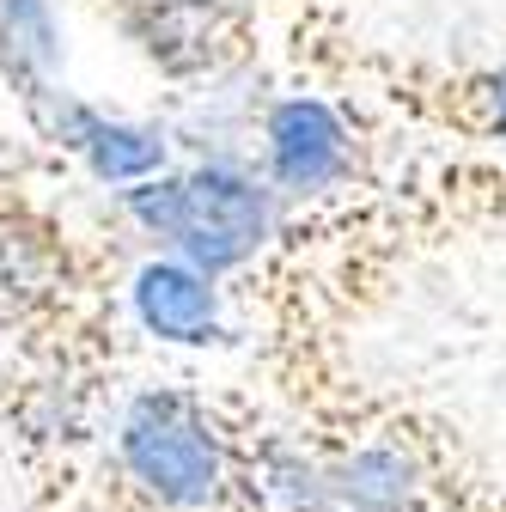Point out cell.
Instances as JSON below:
<instances>
[{
  "label": "cell",
  "mask_w": 506,
  "mask_h": 512,
  "mask_svg": "<svg viewBox=\"0 0 506 512\" xmlns=\"http://www.w3.org/2000/svg\"><path fill=\"white\" fill-rule=\"evenodd\" d=\"M0 86L13 92L19 116L68 92V37L55 0H0Z\"/></svg>",
  "instance_id": "obj_9"
},
{
  "label": "cell",
  "mask_w": 506,
  "mask_h": 512,
  "mask_svg": "<svg viewBox=\"0 0 506 512\" xmlns=\"http://www.w3.org/2000/svg\"><path fill=\"white\" fill-rule=\"evenodd\" d=\"M250 159L281 189V202L305 214L354 202V189H372L378 141L354 98L299 80V86H269L257 128H250Z\"/></svg>",
  "instance_id": "obj_5"
},
{
  "label": "cell",
  "mask_w": 506,
  "mask_h": 512,
  "mask_svg": "<svg viewBox=\"0 0 506 512\" xmlns=\"http://www.w3.org/2000/svg\"><path fill=\"white\" fill-rule=\"evenodd\" d=\"M55 177L0 196V354H129L135 250L86 232L55 202Z\"/></svg>",
  "instance_id": "obj_1"
},
{
  "label": "cell",
  "mask_w": 506,
  "mask_h": 512,
  "mask_svg": "<svg viewBox=\"0 0 506 512\" xmlns=\"http://www.w3.org/2000/svg\"><path fill=\"white\" fill-rule=\"evenodd\" d=\"M232 476L226 391L141 384L122 397L98 470L61 512H220Z\"/></svg>",
  "instance_id": "obj_4"
},
{
  "label": "cell",
  "mask_w": 506,
  "mask_h": 512,
  "mask_svg": "<svg viewBox=\"0 0 506 512\" xmlns=\"http://www.w3.org/2000/svg\"><path fill=\"white\" fill-rule=\"evenodd\" d=\"M214 7H226V13H244V19H257V25H269L275 13H305L311 7V0H214Z\"/></svg>",
  "instance_id": "obj_11"
},
{
  "label": "cell",
  "mask_w": 506,
  "mask_h": 512,
  "mask_svg": "<svg viewBox=\"0 0 506 512\" xmlns=\"http://www.w3.org/2000/svg\"><path fill=\"white\" fill-rule=\"evenodd\" d=\"M19 128L49 153V165L61 177H86L104 196H122L159 171H171L183 153H177V135L165 116H129V110H110L98 98H80L74 86L55 92L49 104H37L31 116H19Z\"/></svg>",
  "instance_id": "obj_7"
},
{
  "label": "cell",
  "mask_w": 506,
  "mask_h": 512,
  "mask_svg": "<svg viewBox=\"0 0 506 512\" xmlns=\"http://www.w3.org/2000/svg\"><path fill=\"white\" fill-rule=\"evenodd\" d=\"M110 202V226L135 256H171L232 293L281 250L299 208L244 153H183L171 171L122 189Z\"/></svg>",
  "instance_id": "obj_2"
},
{
  "label": "cell",
  "mask_w": 506,
  "mask_h": 512,
  "mask_svg": "<svg viewBox=\"0 0 506 512\" xmlns=\"http://www.w3.org/2000/svg\"><path fill=\"white\" fill-rule=\"evenodd\" d=\"M37 177H61V171L49 165V153L25 135V128L0 122V196L19 189V183H37Z\"/></svg>",
  "instance_id": "obj_10"
},
{
  "label": "cell",
  "mask_w": 506,
  "mask_h": 512,
  "mask_svg": "<svg viewBox=\"0 0 506 512\" xmlns=\"http://www.w3.org/2000/svg\"><path fill=\"white\" fill-rule=\"evenodd\" d=\"M293 68L311 86L354 98L366 116H385L421 135L506 153V55L476 61H427V55H378L342 31L336 13H293Z\"/></svg>",
  "instance_id": "obj_3"
},
{
  "label": "cell",
  "mask_w": 506,
  "mask_h": 512,
  "mask_svg": "<svg viewBox=\"0 0 506 512\" xmlns=\"http://www.w3.org/2000/svg\"><path fill=\"white\" fill-rule=\"evenodd\" d=\"M80 7L110 25L177 98L263 68V25L214 0H80Z\"/></svg>",
  "instance_id": "obj_6"
},
{
  "label": "cell",
  "mask_w": 506,
  "mask_h": 512,
  "mask_svg": "<svg viewBox=\"0 0 506 512\" xmlns=\"http://www.w3.org/2000/svg\"><path fill=\"white\" fill-rule=\"evenodd\" d=\"M122 305H129V324L165 348H226L238 336L232 287L189 263H171V256H135Z\"/></svg>",
  "instance_id": "obj_8"
}]
</instances>
